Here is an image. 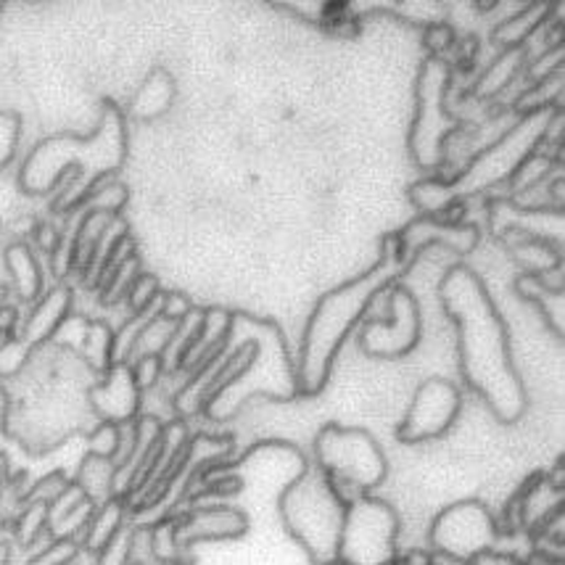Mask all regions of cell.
Returning <instances> with one entry per match:
<instances>
[{"mask_svg":"<svg viewBox=\"0 0 565 565\" xmlns=\"http://www.w3.org/2000/svg\"><path fill=\"white\" fill-rule=\"evenodd\" d=\"M446 318L457 325L459 373L478 397L484 399L502 425L523 418L529 397L512 363L510 333L484 280L470 267L455 265L439 282Z\"/></svg>","mask_w":565,"mask_h":565,"instance_id":"cell-1","label":"cell"},{"mask_svg":"<svg viewBox=\"0 0 565 565\" xmlns=\"http://www.w3.org/2000/svg\"><path fill=\"white\" fill-rule=\"evenodd\" d=\"M407 256L399 246V233L384 235L376 265L365 269L357 278L341 282L339 288L328 291L318 301L310 320H307L304 336H301V352L297 363V386L304 397H318L331 380L333 365H336L344 341L363 323L365 312L394 280L399 278Z\"/></svg>","mask_w":565,"mask_h":565,"instance_id":"cell-2","label":"cell"},{"mask_svg":"<svg viewBox=\"0 0 565 565\" xmlns=\"http://www.w3.org/2000/svg\"><path fill=\"white\" fill-rule=\"evenodd\" d=\"M124 120L117 107H107L103 111L101 128L93 137L80 141V137L58 135L43 141L41 146L30 154L22 169V188L27 193H45L56 188L58 180L67 175L69 167H75V180H71L69 196L58 201V209H77L85 196L93 190V182L101 175L114 173L124 162Z\"/></svg>","mask_w":565,"mask_h":565,"instance_id":"cell-3","label":"cell"},{"mask_svg":"<svg viewBox=\"0 0 565 565\" xmlns=\"http://www.w3.org/2000/svg\"><path fill=\"white\" fill-rule=\"evenodd\" d=\"M557 120L555 107H542L534 111H525L523 120L499 137L497 143H491L489 148H484L468 164L463 175L455 180H423L418 186H412L410 199L416 201V207L425 217H436L446 212L450 207H455L459 199H468V196L484 193V190L499 186L508 177L518 173V167L534 156V148L542 143V137L550 133L552 124Z\"/></svg>","mask_w":565,"mask_h":565,"instance_id":"cell-4","label":"cell"},{"mask_svg":"<svg viewBox=\"0 0 565 565\" xmlns=\"http://www.w3.org/2000/svg\"><path fill=\"white\" fill-rule=\"evenodd\" d=\"M346 505H350L346 497L318 465H304L280 491L278 499L282 525L314 565H331L339 561V539Z\"/></svg>","mask_w":565,"mask_h":565,"instance_id":"cell-5","label":"cell"},{"mask_svg":"<svg viewBox=\"0 0 565 565\" xmlns=\"http://www.w3.org/2000/svg\"><path fill=\"white\" fill-rule=\"evenodd\" d=\"M241 318L248 336L254 339L256 352L252 365L217 397L209 399L207 416L214 420H230L241 410V405L248 397H256V394H265L269 399H282V402L299 397L297 365L291 363V354L286 350V339H282L278 323L252 318V314H241Z\"/></svg>","mask_w":565,"mask_h":565,"instance_id":"cell-6","label":"cell"},{"mask_svg":"<svg viewBox=\"0 0 565 565\" xmlns=\"http://www.w3.org/2000/svg\"><path fill=\"white\" fill-rule=\"evenodd\" d=\"M314 465L331 478L333 486L346 484L359 497L378 489L389 476V459L370 431L328 423L314 439Z\"/></svg>","mask_w":565,"mask_h":565,"instance_id":"cell-7","label":"cell"},{"mask_svg":"<svg viewBox=\"0 0 565 565\" xmlns=\"http://www.w3.org/2000/svg\"><path fill=\"white\" fill-rule=\"evenodd\" d=\"M450 80L452 71L444 58H425L418 77V114L410 128V154L423 169H436L444 162V141L459 128L444 103Z\"/></svg>","mask_w":565,"mask_h":565,"instance_id":"cell-8","label":"cell"},{"mask_svg":"<svg viewBox=\"0 0 565 565\" xmlns=\"http://www.w3.org/2000/svg\"><path fill=\"white\" fill-rule=\"evenodd\" d=\"M399 516L378 497H357L346 505L339 539V561L344 565H389L397 552Z\"/></svg>","mask_w":565,"mask_h":565,"instance_id":"cell-9","label":"cell"},{"mask_svg":"<svg viewBox=\"0 0 565 565\" xmlns=\"http://www.w3.org/2000/svg\"><path fill=\"white\" fill-rule=\"evenodd\" d=\"M431 547L455 561H470L497 542V523L481 499H459L433 518Z\"/></svg>","mask_w":565,"mask_h":565,"instance_id":"cell-10","label":"cell"},{"mask_svg":"<svg viewBox=\"0 0 565 565\" xmlns=\"http://www.w3.org/2000/svg\"><path fill=\"white\" fill-rule=\"evenodd\" d=\"M420 304L416 293L397 286L389 293V323L365 320L359 328V350L376 359H402L420 344Z\"/></svg>","mask_w":565,"mask_h":565,"instance_id":"cell-11","label":"cell"},{"mask_svg":"<svg viewBox=\"0 0 565 565\" xmlns=\"http://www.w3.org/2000/svg\"><path fill=\"white\" fill-rule=\"evenodd\" d=\"M459 407H463V397L452 380H423L416 389L410 407H407L402 423H399L397 439L402 444H423L444 436L455 425Z\"/></svg>","mask_w":565,"mask_h":565,"instance_id":"cell-12","label":"cell"},{"mask_svg":"<svg viewBox=\"0 0 565 565\" xmlns=\"http://www.w3.org/2000/svg\"><path fill=\"white\" fill-rule=\"evenodd\" d=\"M71 310V291L67 286H58L41 299V304L32 310L24 323L22 333L16 339L0 341V378H11L27 365L30 354L43 344V341L54 339L56 331L62 328L64 320L69 318Z\"/></svg>","mask_w":565,"mask_h":565,"instance_id":"cell-13","label":"cell"},{"mask_svg":"<svg viewBox=\"0 0 565 565\" xmlns=\"http://www.w3.org/2000/svg\"><path fill=\"white\" fill-rule=\"evenodd\" d=\"M476 243H478L476 225L444 222L442 217H425V214H420L416 222H410V225L399 233V246H402V254L407 259H410V254L425 252L429 246H446L455 254L465 256L476 248Z\"/></svg>","mask_w":565,"mask_h":565,"instance_id":"cell-14","label":"cell"},{"mask_svg":"<svg viewBox=\"0 0 565 565\" xmlns=\"http://www.w3.org/2000/svg\"><path fill=\"white\" fill-rule=\"evenodd\" d=\"M88 399L101 423L122 425L128 420H135L141 410V391H137L130 365H111L103 373L101 384L90 389Z\"/></svg>","mask_w":565,"mask_h":565,"instance_id":"cell-15","label":"cell"},{"mask_svg":"<svg viewBox=\"0 0 565 565\" xmlns=\"http://www.w3.org/2000/svg\"><path fill=\"white\" fill-rule=\"evenodd\" d=\"M248 518L239 508L212 505V508L193 510L182 523H175L177 550L190 547L196 542H217V539H239L246 534Z\"/></svg>","mask_w":565,"mask_h":565,"instance_id":"cell-16","label":"cell"},{"mask_svg":"<svg viewBox=\"0 0 565 565\" xmlns=\"http://www.w3.org/2000/svg\"><path fill=\"white\" fill-rule=\"evenodd\" d=\"M5 267H9L11 280H14L19 299L35 301L41 297L43 273L37 267L35 254L30 252L27 243H14V246L5 248Z\"/></svg>","mask_w":565,"mask_h":565,"instance_id":"cell-17","label":"cell"},{"mask_svg":"<svg viewBox=\"0 0 565 565\" xmlns=\"http://www.w3.org/2000/svg\"><path fill=\"white\" fill-rule=\"evenodd\" d=\"M114 463L111 459L85 455L80 465V476H77V486L82 489V495L101 508L109 499H114Z\"/></svg>","mask_w":565,"mask_h":565,"instance_id":"cell-18","label":"cell"},{"mask_svg":"<svg viewBox=\"0 0 565 565\" xmlns=\"http://www.w3.org/2000/svg\"><path fill=\"white\" fill-rule=\"evenodd\" d=\"M124 512H128V505H124V499L120 497L109 499L107 505L96 508L93 518L85 525V550L98 555V552L107 547L111 536L124 525Z\"/></svg>","mask_w":565,"mask_h":565,"instance_id":"cell-19","label":"cell"},{"mask_svg":"<svg viewBox=\"0 0 565 565\" xmlns=\"http://www.w3.org/2000/svg\"><path fill=\"white\" fill-rule=\"evenodd\" d=\"M516 288L523 299L539 304V310L547 318V323L555 328L557 336H563V291H552V288L539 280V275H523V278L516 280Z\"/></svg>","mask_w":565,"mask_h":565,"instance_id":"cell-20","label":"cell"},{"mask_svg":"<svg viewBox=\"0 0 565 565\" xmlns=\"http://www.w3.org/2000/svg\"><path fill=\"white\" fill-rule=\"evenodd\" d=\"M177 323L173 320L162 318V314H156L151 323L143 328L141 336L135 339L133 350H130V357H128V365H133L135 359H143V357H162L164 350L169 346V339H173Z\"/></svg>","mask_w":565,"mask_h":565,"instance_id":"cell-21","label":"cell"},{"mask_svg":"<svg viewBox=\"0 0 565 565\" xmlns=\"http://www.w3.org/2000/svg\"><path fill=\"white\" fill-rule=\"evenodd\" d=\"M550 5L547 3H531L525 5V9L521 11V14H516L512 19H508V22H502L499 27L495 30V41L502 43V45H516V48H521V43L525 41V37L531 35L539 27V22H542L544 16H547Z\"/></svg>","mask_w":565,"mask_h":565,"instance_id":"cell-22","label":"cell"},{"mask_svg":"<svg viewBox=\"0 0 565 565\" xmlns=\"http://www.w3.org/2000/svg\"><path fill=\"white\" fill-rule=\"evenodd\" d=\"M111 341H114V331L107 323H101V320H93L85 328L82 354L93 370L107 373L111 367Z\"/></svg>","mask_w":565,"mask_h":565,"instance_id":"cell-23","label":"cell"},{"mask_svg":"<svg viewBox=\"0 0 565 565\" xmlns=\"http://www.w3.org/2000/svg\"><path fill=\"white\" fill-rule=\"evenodd\" d=\"M523 62V48H510L508 54L499 58L497 64H491V69L486 71L481 77V82H478V96H495L499 90L505 88L512 80V75H516V69L521 67Z\"/></svg>","mask_w":565,"mask_h":565,"instance_id":"cell-24","label":"cell"},{"mask_svg":"<svg viewBox=\"0 0 565 565\" xmlns=\"http://www.w3.org/2000/svg\"><path fill=\"white\" fill-rule=\"evenodd\" d=\"M135 278H137V259L133 254L128 262H124V265L117 267L114 273H111V278L101 286L103 304H117V301H122L124 297H128L130 286H133Z\"/></svg>","mask_w":565,"mask_h":565,"instance_id":"cell-25","label":"cell"},{"mask_svg":"<svg viewBox=\"0 0 565 565\" xmlns=\"http://www.w3.org/2000/svg\"><path fill=\"white\" fill-rule=\"evenodd\" d=\"M159 280L154 278V275H137V278L133 280V286H130L128 291V304H130V312L137 314L143 312L146 307L154 304L156 299H159Z\"/></svg>","mask_w":565,"mask_h":565,"instance_id":"cell-26","label":"cell"},{"mask_svg":"<svg viewBox=\"0 0 565 565\" xmlns=\"http://www.w3.org/2000/svg\"><path fill=\"white\" fill-rule=\"evenodd\" d=\"M130 547H133V529L122 525L107 547L98 552V565H128Z\"/></svg>","mask_w":565,"mask_h":565,"instance_id":"cell-27","label":"cell"},{"mask_svg":"<svg viewBox=\"0 0 565 565\" xmlns=\"http://www.w3.org/2000/svg\"><path fill=\"white\" fill-rule=\"evenodd\" d=\"M117 439H120V429L114 423H98L88 436V455L111 459L117 452Z\"/></svg>","mask_w":565,"mask_h":565,"instance_id":"cell-28","label":"cell"},{"mask_svg":"<svg viewBox=\"0 0 565 565\" xmlns=\"http://www.w3.org/2000/svg\"><path fill=\"white\" fill-rule=\"evenodd\" d=\"M130 373H133V380L137 386V391H148L154 389L156 384H159V378L164 376V365H162V357H143V359H135L133 365H130Z\"/></svg>","mask_w":565,"mask_h":565,"instance_id":"cell-29","label":"cell"},{"mask_svg":"<svg viewBox=\"0 0 565 565\" xmlns=\"http://www.w3.org/2000/svg\"><path fill=\"white\" fill-rule=\"evenodd\" d=\"M43 525H48V505L32 502L30 508L24 510V516L19 518V536H22V542H32Z\"/></svg>","mask_w":565,"mask_h":565,"instance_id":"cell-30","label":"cell"},{"mask_svg":"<svg viewBox=\"0 0 565 565\" xmlns=\"http://www.w3.org/2000/svg\"><path fill=\"white\" fill-rule=\"evenodd\" d=\"M67 486H69V481H67V478H64V473H51V476H45L41 484H35V489H32L30 495H27L30 505L32 502L51 505L58 495H62L64 489H67Z\"/></svg>","mask_w":565,"mask_h":565,"instance_id":"cell-31","label":"cell"},{"mask_svg":"<svg viewBox=\"0 0 565 565\" xmlns=\"http://www.w3.org/2000/svg\"><path fill=\"white\" fill-rule=\"evenodd\" d=\"M193 310V304L182 297V293H162V318L173 320V323H180L186 314Z\"/></svg>","mask_w":565,"mask_h":565,"instance_id":"cell-32","label":"cell"},{"mask_svg":"<svg viewBox=\"0 0 565 565\" xmlns=\"http://www.w3.org/2000/svg\"><path fill=\"white\" fill-rule=\"evenodd\" d=\"M425 41L436 43V45H433V48H446V45L455 41V35H452V32L446 30V27H431L429 37H425Z\"/></svg>","mask_w":565,"mask_h":565,"instance_id":"cell-33","label":"cell"},{"mask_svg":"<svg viewBox=\"0 0 565 565\" xmlns=\"http://www.w3.org/2000/svg\"><path fill=\"white\" fill-rule=\"evenodd\" d=\"M11 312H0V333H9Z\"/></svg>","mask_w":565,"mask_h":565,"instance_id":"cell-34","label":"cell"},{"mask_svg":"<svg viewBox=\"0 0 565 565\" xmlns=\"http://www.w3.org/2000/svg\"><path fill=\"white\" fill-rule=\"evenodd\" d=\"M128 565H146V563H135V561H130Z\"/></svg>","mask_w":565,"mask_h":565,"instance_id":"cell-35","label":"cell"}]
</instances>
